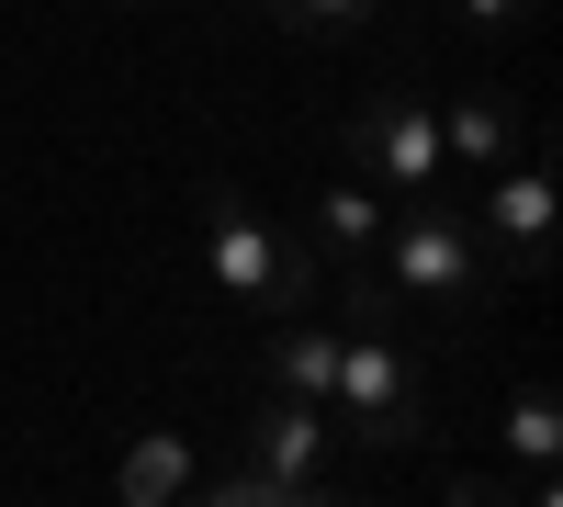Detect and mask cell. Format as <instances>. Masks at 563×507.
Segmentation results:
<instances>
[{
	"mask_svg": "<svg viewBox=\"0 0 563 507\" xmlns=\"http://www.w3.org/2000/svg\"><path fill=\"white\" fill-rule=\"evenodd\" d=\"M327 418H339L361 451H429V373H417V350L395 339L384 271L350 283V339H339V395H327Z\"/></svg>",
	"mask_w": 563,
	"mask_h": 507,
	"instance_id": "obj_1",
	"label": "cell"
},
{
	"mask_svg": "<svg viewBox=\"0 0 563 507\" xmlns=\"http://www.w3.org/2000/svg\"><path fill=\"white\" fill-rule=\"evenodd\" d=\"M203 260H214V283L238 294V305H260V316H305L316 305V238L271 225L238 180L203 192Z\"/></svg>",
	"mask_w": 563,
	"mask_h": 507,
	"instance_id": "obj_2",
	"label": "cell"
},
{
	"mask_svg": "<svg viewBox=\"0 0 563 507\" xmlns=\"http://www.w3.org/2000/svg\"><path fill=\"white\" fill-rule=\"evenodd\" d=\"M372 260H384V294H406V305H474L485 294V238H474V214H462V203H440V192H417L406 214H384V249H372Z\"/></svg>",
	"mask_w": 563,
	"mask_h": 507,
	"instance_id": "obj_3",
	"label": "cell"
},
{
	"mask_svg": "<svg viewBox=\"0 0 563 507\" xmlns=\"http://www.w3.org/2000/svg\"><path fill=\"white\" fill-rule=\"evenodd\" d=\"M350 169L395 180L406 203L451 180V158H440V113H429V90H417V79H384V90H361V113H350Z\"/></svg>",
	"mask_w": 563,
	"mask_h": 507,
	"instance_id": "obj_4",
	"label": "cell"
},
{
	"mask_svg": "<svg viewBox=\"0 0 563 507\" xmlns=\"http://www.w3.org/2000/svg\"><path fill=\"white\" fill-rule=\"evenodd\" d=\"M474 238H485V260H507V271H519V283L552 260V158H541V147H519V158L485 180Z\"/></svg>",
	"mask_w": 563,
	"mask_h": 507,
	"instance_id": "obj_5",
	"label": "cell"
},
{
	"mask_svg": "<svg viewBox=\"0 0 563 507\" xmlns=\"http://www.w3.org/2000/svg\"><path fill=\"white\" fill-rule=\"evenodd\" d=\"M327 440H339V418H327V406L260 395L249 418H238V463L271 474V485H316V474H327Z\"/></svg>",
	"mask_w": 563,
	"mask_h": 507,
	"instance_id": "obj_6",
	"label": "cell"
},
{
	"mask_svg": "<svg viewBox=\"0 0 563 507\" xmlns=\"http://www.w3.org/2000/svg\"><path fill=\"white\" fill-rule=\"evenodd\" d=\"M429 113H440V158L451 169H507L530 147V124H519V102H507V90H485V79H451V90H429Z\"/></svg>",
	"mask_w": 563,
	"mask_h": 507,
	"instance_id": "obj_7",
	"label": "cell"
},
{
	"mask_svg": "<svg viewBox=\"0 0 563 507\" xmlns=\"http://www.w3.org/2000/svg\"><path fill=\"white\" fill-rule=\"evenodd\" d=\"M192 496V440L180 429H135L113 463V507H180Z\"/></svg>",
	"mask_w": 563,
	"mask_h": 507,
	"instance_id": "obj_8",
	"label": "cell"
},
{
	"mask_svg": "<svg viewBox=\"0 0 563 507\" xmlns=\"http://www.w3.org/2000/svg\"><path fill=\"white\" fill-rule=\"evenodd\" d=\"M260 384L294 395V406H327V395H339V339H327V328H271L260 339Z\"/></svg>",
	"mask_w": 563,
	"mask_h": 507,
	"instance_id": "obj_9",
	"label": "cell"
},
{
	"mask_svg": "<svg viewBox=\"0 0 563 507\" xmlns=\"http://www.w3.org/2000/svg\"><path fill=\"white\" fill-rule=\"evenodd\" d=\"M496 451H507V463H530V474H552V451H563V406H552V384H519V395H507Z\"/></svg>",
	"mask_w": 563,
	"mask_h": 507,
	"instance_id": "obj_10",
	"label": "cell"
},
{
	"mask_svg": "<svg viewBox=\"0 0 563 507\" xmlns=\"http://www.w3.org/2000/svg\"><path fill=\"white\" fill-rule=\"evenodd\" d=\"M316 238H327V249H350V260H361V249H384V203H372L361 180H339V192H316Z\"/></svg>",
	"mask_w": 563,
	"mask_h": 507,
	"instance_id": "obj_11",
	"label": "cell"
},
{
	"mask_svg": "<svg viewBox=\"0 0 563 507\" xmlns=\"http://www.w3.org/2000/svg\"><path fill=\"white\" fill-rule=\"evenodd\" d=\"M372 12H384V0H271L282 34H361Z\"/></svg>",
	"mask_w": 563,
	"mask_h": 507,
	"instance_id": "obj_12",
	"label": "cell"
},
{
	"mask_svg": "<svg viewBox=\"0 0 563 507\" xmlns=\"http://www.w3.org/2000/svg\"><path fill=\"white\" fill-rule=\"evenodd\" d=\"M440 507H519V496L485 485V474H451V485H440Z\"/></svg>",
	"mask_w": 563,
	"mask_h": 507,
	"instance_id": "obj_13",
	"label": "cell"
},
{
	"mask_svg": "<svg viewBox=\"0 0 563 507\" xmlns=\"http://www.w3.org/2000/svg\"><path fill=\"white\" fill-rule=\"evenodd\" d=\"M180 507H249V474L225 463V485H192V496H180Z\"/></svg>",
	"mask_w": 563,
	"mask_h": 507,
	"instance_id": "obj_14",
	"label": "cell"
},
{
	"mask_svg": "<svg viewBox=\"0 0 563 507\" xmlns=\"http://www.w3.org/2000/svg\"><path fill=\"white\" fill-rule=\"evenodd\" d=\"M462 23H485V34L496 23H530V0H462Z\"/></svg>",
	"mask_w": 563,
	"mask_h": 507,
	"instance_id": "obj_15",
	"label": "cell"
},
{
	"mask_svg": "<svg viewBox=\"0 0 563 507\" xmlns=\"http://www.w3.org/2000/svg\"><path fill=\"white\" fill-rule=\"evenodd\" d=\"M316 507H361V496H316Z\"/></svg>",
	"mask_w": 563,
	"mask_h": 507,
	"instance_id": "obj_16",
	"label": "cell"
}]
</instances>
